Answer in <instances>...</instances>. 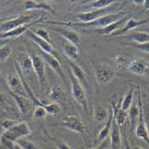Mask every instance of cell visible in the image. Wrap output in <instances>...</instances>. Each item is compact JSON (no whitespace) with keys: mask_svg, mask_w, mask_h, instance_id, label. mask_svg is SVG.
Listing matches in <instances>:
<instances>
[{"mask_svg":"<svg viewBox=\"0 0 149 149\" xmlns=\"http://www.w3.org/2000/svg\"><path fill=\"white\" fill-rule=\"evenodd\" d=\"M131 149H143L142 147H140V146H133V147H131Z\"/></svg>","mask_w":149,"mask_h":149,"instance_id":"45","label":"cell"},{"mask_svg":"<svg viewBox=\"0 0 149 149\" xmlns=\"http://www.w3.org/2000/svg\"><path fill=\"white\" fill-rule=\"evenodd\" d=\"M50 29L52 31H54L55 32L58 33L59 35H61L63 38H64V39L66 41H68L75 46L79 45L80 43V36L78 32L71 30V29H66V28H63L62 26H57V27H50Z\"/></svg>","mask_w":149,"mask_h":149,"instance_id":"16","label":"cell"},{"mask_svg":"<svg viewBox=\"0 0 149 149\" xmlns=\"http://www.w3.org/2000/svg\"><path fill=\"white\" fill-rule=\"evenodd\" d=\"M69 65L71 68L72 75L79 81L82 87H87L88 85V79L85 71L79 66L75 62L69 61Z\"/></svg>","mask_w":149,"mask_h":149,"instance_id":"19","label":"cell"},{"mask_svg":"<svg viewBox=\"0 0 149 149\" xmlns=\"http://www.w3.org/2000/svg\"><path fill=\"white\" fill-rule=\"evenodd\" d=\"M26 34H27V36L29 37V38L31 40V41L34 42L40 48V50L45 52V53H47V54H48V55H51L53 56H55L56 59H58L61 62V56H60V54L57 52V50L55 47H54L53 44L48 43V42L45 41V40L41 39L40 38H38V36H36L32 32V31H30L29 30L28 31L26 32Z\"/></svg>","mask_w":149,"mask_h":149,"instance_id":"9","label":"cell"},{"mask_svg":"<svg viewBox=\"0 0 149 149\" xmlns=\"http://www.w3.org/2000/svg\"><path fill=\"white\" fill-rule=\"evenodd\" d=\"M63 126L73 132L80 135H84L86 132V124L79 117L75 115H70L66 117L62 123Z\"/></svg>","mask_w":149,"mask_h":149,"instance_id":"12","label":"cell"},{"mask_svg":"<svg viewBox=\"0 0 149 149\" xmlns=\"http://www.w3.org/2000/svg\"><path fill=\"white\" fill-rule=\"evenodd\" d=\"M143 5L145 6L146 9V10H148V7H149V6H148V1H146V0H144V3H143Z\"/></svg>","mask_w":149,"mask_h":149,"instance_id":"43","label":"cell"},{"mask_svg":"<svg viewBox=\"0 0 149 149\" xmlns=\"http://www.w3.org/2000/svg\"><path fill=\"white\" fill-rule=\"evenodd\" d=\"M148 44L149 42H146V43H143V44H138V43H135V42H130V43H127V45H130L132 47H137L140 50H142L143 52L148 54L149 52V47H148Z\"/></svg>","mask_w":149,"mask_h":149,"instance_id":"37","label":"cell"},{"mask_svg":"<svg viewBox=\"0 0 149 149\" xmlns=\"http://www.w3.org/2000/svg\"><path fill=\"white\" fill-rule=\"evenodd\" d=\"M18 123V121L17 120H5L3 123H1V127L4 130H7L9 129H11L12 127H13L15 124Z\"/></svg>","mask_w":149,"mask_h":149,"instance_id":"36","label":"cell"},{"mask_svg":"<svg viewBox=\"0 0 149 149\" xmlns=\"http://www.w3.org/2000/svg\"><path fill=\"white\" fill-rule=\"evenodd\" d=\"M126 15H128V13H126L124 11H120L117 13H109V15H106L103 17H100L93 22H87V23H83V22H75V23L61 22V23H62V25H64V26H79V27H83V28H97L100 30V29L105 28V27H107L108 25H110V24L119 21L120 19L125 17Z\"/></svg>","mask_w":149,"mask_h":149,"instance_id":"2","label":"cell"},{"mask_svg":"<svg viewBox=\"0 0 149 149\" xmlns=\"http://www.w3.org/2000/svg\"><path fill=\"white\" fill-rule=\"evenodd\" d=\"M113 11H114V9L113 7L112 8L106 7L104 9L90 10V11L85 12V13H79L75 15V17L77 20H79V22L87 23V22H93V21L97 20L100 17H103L106 15H109V13H113L112 12H113Z\"/></svg>","mask_w":149,"mask_h":149,"instance_id":"8","label":"cell"},{"mask_svg":"<svg viewBox=\"0 0 149 149\" xmlns=\"http://www.w3.org/2000/svg\"><path fill=\"white\" fill-rule=\"evenodd\" d=\"M115 75V72L106 63H99L95 71L97 82L100 85H106L110 83L114 79Z\"/></svg>","mask_w":149,"mask_h":149,"instance_id":"5","label":"cell"},{"mask_svg":"<svg viewBox=\"0 0 149 149\" xmlns=\"http://www.w3.org/2000/svg\"><path fill=\"white\" fill-rule=\"evenodd\" d=\"M33 20L32 15H19L15 18L6 20L0 24V33H6L12 30H15L20 26L28 24Z\"/></svg>","mask_w":149,"mask_h":149,"instance_id":"6","label":"cell"},{"mask_svg":"<svg viewBox=\"0 0 149 149\" xmlns=\"http://www.w3.org/2000/svg\"><path fill=\"white\" fill-rule=\"evenodd\" d=\"M146 23H148V18L144 19V20H136V19H133V18H129L123 28H120V30H118L117 31L113 33L110 37L124 36L129 31L137 29V28H139V27H140L142 25H145Z\"/></svg>","mask_w":149,"mask_h":149,"instance_id":"18","label":"cell"},{"mask_svg":"<svg viewBox=\"0 0 149 149\" xmlns=\"http://www.w3.org/2000/svg\"><path fill=\"white\" fill-rule=\"evenodd\" d=\"M110 146L112 149H120V145H121V134H120V126L115 123L114 118L113 120L112 123V128L110 130Z\"/></svg>","mask_w":149,"mask_h":149,"instance_id":"20","label":"cell"},{"mask_svg":"<svg viewBox=\"0 0 149 149\" xmlns=\"http://www.w3.org/2000/svg\"><path fill=\"white\" fill-rule=\"evenodd\" d=\"M127 113H128V116L130 118L131 124H133L135 123V120H136V118L139 116V105L132 104Z\"/></svg>","mask_w":149,"mask_h":149,"instance_id":"33","label":"cell"},{"mask_svg":"<svg viewBox=\"0 0 149 149\" xmlns=\"http://www.w3.org/2000/svg\"><path fill=\"white\" fill-rule=\"evenodd\" d=\"M123 38L127 39H130L131 42H135L138 44H143L149 41L148 32H143V31H133L130 32V34H125Z\"/></svg>","mask_w":149,"mask_h":149,"instance_id":"25","label":"cell"},{"mask_svg":"<svg viewBox=\"0 0 149 149\" xmlns=\"http://www.w3.org/2000/svg\"><path fill=\"white\" fill-rule=\"evenodd\" d=\"M108 114H109V113L107 112L105 108L101 105L97 106L94 109V119L98 123H101L103 121L106 120L108 118Z\"/></svg>","mask_w":149,"mask_h":149,"instance_id":"27","label":"cell"},{"mask_svg":"<svg viewBox=\"0 0 149 149\" xmlns=\"http://www.w3.org/2000/svg\"><path fill=\"white\" fill-rule=\"evenodd\" d=\"M12 48L9 45H4L0 47V63L6 62L12 55Z\"/></svg>","mask_w":149,"mask_h":149,"instance_id":"31","label":"cell"},{"mask_svg":"<svg viewBox=\"0 0 149 149\" xmlns=\"http://www.w3.org/2000/svg\"><path fill=\"white\" fill-rule=\"evenodd\" d=\"M126 59H127V58H125V57H123V56H116V58H115V63H116V64H117V66H118V68H119V69H120L121 67H123V66L126 63Z\"/></svg>","mask_w":149,"mask_h":149,"instance_id":"38","label":"cell"},{"mask_svg":"<svg viewBox=\"0 0 149 149\" xmlns=\"http://www.w3.org/2000/svg\"><path fill=\"white\" fill-rule=\"evenodd\" d=\"M117 1L114 0H97V1H93L92 3L88 4L87 6V8H90L92 10L97 9H104L106 7H109L111 5L114 4Z\"/></svg>","mask_w":149,"mask_h":149,"instance_id":"28","label":"cell"},{"mask_svg":"<svg viewBox=\"0 0 149 149\" xmlns=\"http://www.w3.org/2000/svg\"><path fill=\"white\" fill-rule=\"evenodd\" d=\"M0 143H1V142H0Z\"/></svg>","mask_w":149,"mask_h":149,"instance_id":"48","label":"cell"},{"mask_svg":"<svg viewBox=\"0 0 149 149\" xmlns=\"http://www.w3.org/2000/svg\"><path fill=\"white\" fill-rule=\"evenodd\" d=\"M31 130L29 124L26 121H21V123L15 124L13 127L7 130H4L0 138V142H2L5 146L16 143L18 140L28 137L31 135Z\"/></svg>","mask_w":149,"mask_h":149,"instance_id":"1","label":"cell"},{"mask_svg":"<svg viewBox=\"0 0 149 149\" xmlns=\"http://www.w3.org/2000/svg\"><path fill=\"white\" fill-rule=\"evenodd\" d=\"M39 56L42 58V60L44 61V63L46 64H47L50 68L63 80V82L66 83V77H65L63 70L62 68L61 62L58 59H56L55 56L48 55V54H47L41 50H39Z\"/></svg>","mask_w":149,"mask_h":149,"instance_id":"11","label":"cell"},{"mask_svg":"<svg viewBox=\"0 0 149 149\" xmlns=\"http://www.w3.org/2000/svg\"><path fill=\"white\" fill-rule=\"evenodd\" d=\"M54 142H55V144H56V147L58 149H72L65 142H63V141H60V140H54Z\"/></svg>","mask_w":149,"mask_h":149,"instance_id":"39","label":"cell"},{"mask_svg":"<svg viewBox=\"0 0 149 149\" xmlns=\"http://www.w3.org/2000/svg\"><path fill=\"white\" fill-rule=\"evenodd\" d=\"M5 21H6V19H0V22H3Z\"/></svg>","mask_w":149,"mask_h":149,"instance_id":"46","label":"cell"},{"mask_svg":"<svg viewBox=\"0 0 149 149\" xmlns=\"http://www.w3.org/2000/svg\"><path fill=\"white\" fill-rule=\"evenodd\" d=\"M127 68L130 72L139 76H147L149 72L148 63L141 58H135L131 60L128 63Z\"/></svg>","mask_w":149,"mask_h":149,"instance_id":"15","label":"cell"},{"mask_svg":"<svg viewBox=\"0 0 149 149\" xmlns=\"http://www.w3.org/2000/svg\"><path fill=\"white\" fill-rule=\"evenodd\" d=\"M47 115V112L44 107L41 106H36L34 107V110L32 113V116L35 119H42Z\"/></svg>","mask_w":149,"mask_h":149,"instance_id":"34","label":"cell"},{"mask_svg":"<svg viewBox=\"0 0 149 149\" xmlns=\"http://www.w3.org/2000/svg\"><path fill=\"white\" fill-rule=\"evenodd\" d=\"M63 52L65 55V56L69 59L71 62H75L78 60L79 56V50L77 46L68 42V41H63Z\"/></svg>","mask_w":149,"mask_h":149,"instance_id":"22","label":"cell"},{"mask_svg":"<svg viewBox=\"0 0 149 149\" xmlns=\"http://www.w3.org/2000/svg\"><path fill=\"white\" fill-rule=\"evenodd\" d=\"M126 149H131V146H130V144H129L128 141L126 142Z\"/></svg>","mask_w":149,"mask_h":149,"instance_id":"44","label":"cell"},{"mask_svg":"<svg viewBox=\"0 0 149 149\" xmlns=\"http://www.w3.org/2000/svg\"><path fill=\"white\" fill-rule=\"evenodd\" d=\"M11 97H13V99L15 100L18 109L20 111V113L23 115L28 114L32 109H33V104L31 103V101L30 100V98L26 96H21V95H17L15 93L10 92Z\"/></svg>","mask_w":149,"mask_h":149,"instance_id":"17","label":"cell"},{"mask_svg":"<svg viewBox=\"0 0 149 149\" xmlns=\"http://www.w3.org/2000/svg\"><path fill=\"white\" fill-rule=\"evenodd\" d=\"M138 104H139V123L136 126V130H135V134L139 139H143L145 142H149V136H148V130L147 127L146 125V121L144 118V111H143V104L141 100V93L139 92V99H138Z\"/></svg>","mask_w":149,"mask_h":149,"instance_id":"7","label":"cell"},{"mask_svg":"<svg viewBox=\"0 0 149 149\" xmlns=\"http://www.w3.org/2000/svg\"><path fill=\"white\" fill-rule=\"evenodd\" d=\"M133 97H134V88H130L128 91V93L125 95V97L123 99V101H121V104H120V107L121 110L128 112V110L130 109V107L132 104Z\"/></svg>","mask_w":149,"mask_h":149,"instance_id":"29","label":"cell"},{"mask_svg":"<svg viewBox=\"0 0 149 149\" xmlns=\"http://www.w3.org/2000/svg\"><path fill=\"white\" fill-rule=\"evenodd\" d=\"M113 107V118L115 123L118 124V126H123L125 121L126 119L128 117V113L121 110L120 108L117 107V106H112Z\"/></svg>","mask_w":149,"mask_h":149,"instance_id":"26","label":"cell"},{"mask_svg":"<svg viewBox=\"0 0 149 149\" xmlns=\"http://www.w3.org/2000/svg\"><path fill=\"white\" fill-rule=\"evenodd\" d=\"M6 104V97L4 96L3 94L0 93V107L4 106Z\"/></svg>","mask_w":149,"mask_h":149,"instance_id":"41","label":"cell"},{"mask_svg":"<svg viewBox=\"0 0 149 149\" xmlns=\"http://www.w3.org/2000/svg\"><path fill=\"white\" fill-rule=\"evenodd\" d=\"M110 146V140L108 139H105L104 141L101 142V144L99 145L98 147L95 148V149H108Z\"/></svg>","mask_w":149,"mask_h":149,"instance_id":"40","label":"cell"},{"mask_svg":"<svg viewBox=\"0 0 149 149\" xmlns=\"http://www.w3.org/2000/svg\"><path fill=\"white\" fill-rule=\"evenodd\" d=\"M43 20V18H38V20H35L28 24H24L22 26H20L18 28L15 29V30H12L6 33H0V39H15L19 37H21L22 35H23L24 33H26L31 28L38 23V22H41Z\"/></svg>","mask_w":149,"mask_h":149,"instance_id":"13","label":"cell"},{"mask_svg":"<svg viewBox=\"0 0 149 149\" xmlns=\"http://www.w3.org/2000/svg\"><path fill=\"white\" fill-rule=\"evenodd\" d=\"M32 61L33 72L38 79L39 82L42 85L46 83V63L42 60V58L38 55L31 56Z\"/></svg>","mask_w":149,"mask_h":149,"instance_id":"14","label":"cell"},{"mask_svg":"<svg viewBox=\"0 0 149 149\" xmlns=\"http://www.w3.org/2000/svg\"><path fill=\"white\" fill-rule=\"evenodd\" d=\"M32 32L36 36H38V38H41V39H43V40H45V41L52 44V40H51L50 36H49V34H48V32H47V30H45L43 28H38V29L32 30Z\"/></svg>","mask_w":149,"mask_h":149,"instance_id":"32","label":"cell"},{"mask_svg":"<svg viewBox=\"0 0 149 149\" xmlns=\"http://www.w3.org/2000/svg\"><path fill=\"white\" fill-rule=\"evenodd\" d=\"M19 146H21L23 149H36L34 144L29 140H27V139H22L20 140H18L16 142Z\"/></svg>","mask_w":149,"mask_h":149,"instance_id":"35","label":"cell"},{"mask_svg":"<svg viewBox=\"0 0 149 149\" xmlns=\"http://www.w3.org/2000/svg\"><path fill=\"white\" fill-rule=\"evenodd\" d=\"M23 6L26 11H30V10H46L52 13H55L52 6L46 3V2H38V1H31V0H28V1H25L23 4Z\"/></svg>","mask_w":149,"mask_h":149,"instance_id":"23","label":"cell"},{"mask_svg":"<svg viewBox=\"0 0 149 149\" xmlns=\"http://www.w3.org/2000/svg\"><path fill=\"white\" fill-rule=\"evenodd\" d=\"M15 69H16V72H10L7 74L6 79V84L10 89V92L17 94V95H21V96H26V92H25L24 86L22 80V76H21L18 67L16 65H15Z\"/></svg>","mask_w":149,"mask_h":149,"instance_id":"4","label":"cell"},{"mask_svg":"<svg viewBox=\"0 0 149 149\" xmlns=\"http://www.w3.org/2000/svg\"><path fill=\"white\" fill-rule=\"evenodd\" d=\"M134 5H138V6H140V5H143L144 3V0H134V1H132Z\"/></svg>","mask_w":149,"mask_h":149,"instance_id":"42","label":"cell"},{"mask_svg":"<svg viewBox=\"0 0 149 149\" xmlns=\"http://www.w3.org/2000/svg\"><path fill=\"white\" fill-rule=\"evenodd\" d=\"M70 79H71L72 94L73 98L81 106V108L84 110V112L86 113H88V99H87V97H86V94H85L83 87L81 86V84L72 75V73L70 74Z\"/></svg>","mask_w":149,"mask_h":149,"instance_id":"3","label":"cell"},{"mask_svg":"<svg viewBox=\"0 0 149 149\" xmlns=\"http://www.w3.org/2000/svg\"><path fill=\"white\" fill-rule=\"evenodd\" d=\"M15 63L18 66L20 72H22V74L24 78L31 75L33 72L31 57L27 53L20 52L15 60Z\"/></svg>","mask_w":149,"mask_h":149,"instance_id":"10","label":"cell"},{"mask_svg":"<svg viewBox=\"0 0 149 149\" xmlns=\"http://www.w3.org/2000/svg\"><path fill=\"white\" fill-rule=\"evenodd\" d=\"M0 79H1V72H0Z\"/></svg>","mask_w":149,"mask_h":149,"instance_id":"47","label":"cell"},{"mask_svg":"<svg viewBox=\"0 0 149 149\" xmlns=\"http://www.w3.org/2000/svg\"><path fill=\"white\" fill-rule=\"evenodd\" d=\"M63 90L59 88V87H53L48 94V98L54 102V103H57L59 101L62 100L63 98Z\"/></svg>","mask_w":149,"mask_h":149,"instance_id":"30","label":"cell"},{"mask_svg":"<svg viewBox=\"0 0 149 149\" xmlns=\"http://www.w3.org/2000/svg\"><path fill=\"white\" fill-rule=\"evenodd\" d=\"M128 19H129V17H128V15H126L125 17L120 19L119 21H117L110 25H108L107 27H105V28L100 29L98 31V33L102 36H109L110 37L113 33H114L120 28H123L124 24L126 23V22L128 21Z\"/></svg>","mask_w":149,"mask_h":149,"instance_id":"21","label":"cell"},{"mask_svg":"<svg viewBox=\"0 0 149 149\" xmlns=\"http://www.w3.org/2000/svg\"><path fill=\"white\" fill-rule=\"evenodd\" d=\"M113 120V107H111L109 109V114H108V118L106 120V123L98 134V140L99 141H101V142L104 141L105 139L108 138V136H109V133H110V130L112 128Z\"/></svg>","mask_w":149,"mask_h":149,"instance_id":"24","label":"cell"}]
</instances>
